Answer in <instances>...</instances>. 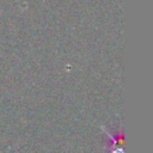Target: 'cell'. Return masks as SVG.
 <instances>
[{
	"instance_id": "1",
	"label": "cell",
	"mask_w": 153,
	"mask_h": 153,
	"mask_svg": "<svg viewBox=\"0 0 153 153\" xmlns=\"http://www.w3.org/2000/svg\"><path fill=\"white\" fill-rule=\"evenodd\" d=\"M108 140L105 141V151L108 153H123V131L121 126L117 130L110 133L104 127H100Z\"/></svg>"
}]
</instances>
